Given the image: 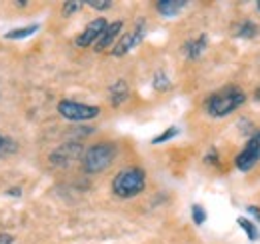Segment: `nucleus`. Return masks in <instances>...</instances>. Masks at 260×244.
<instances>
[{"mask_svg": "<svg viewBox=\"0 0 260 244\" xmlns=\"http://www.w3.org/2000/svg\"><path fill=\"white\" fill-rule=\"evenodd\" d=\"M144 170L142 168H124L118 172L112 180V190L120 198H130L136 196L144 190Z\"/></svg>", "mask_w": 260, "mask_h": 244, "instance_id": "2", "label": "nucleus"}, {"mask_svg": "<svg viewBox=\"0 0 260 244\" xmlns=\"http://www.w3.org/2000/svg\"><path fill=\"white\" fill-rule=\"evenodd\" d=\"M248 212L252 214L256 220H260V208H258V206H248Z\"/></svg>", "mask_w": 260, "mask_h": 244, "instance_id": "22", "label": "nucleus"}, {"mask_svg": "<svg viewBox=\"0 0 260 244\" xmlns=\"http://www.w3.org/2000/svg\"><path fill=\"white\" fill-rule=\"evenodd\" d=\"M184 6H186L184 0H160V2L156 4L158 12H160L162 16H174V14H178Z\"/></svg>", "mask_w": 260, "mask_h": 244, "instance_id": "11", "label": "nucleus"}, {"mask_svg": "<svg viewBox=\"0 0 260 244\" xmlns=\"http://www.w3.org/2000/svg\"><path fill=\"white\" fill-rule=\"evenodd\" d=\"M142 36H144V28H142V24H138L136 30H132L130 34L122 36V38L116 42V46L112 48V54H114V56H124L126 52H130L134 46H138V44L142 42Z\"/></svg>", "mask_w": 260, "mask_h": 244, "instance_id": "8", "label": "nucleus"}, {"mask_svg": "<svg viewBox=\"0 0 260 244\" xmlns=\"http://www.w3.org/2000/svg\"><path fill=\"white\" fill-rule=\"evenodd\" d=\"M254 34H256V24L254 22H242L236 28V36H242V38H252Z\"/></svg>", "mask_w": 260, "mask_h": 244, "instance_id": "15", "label": "nucleus"}, {"mask_svg": "<svg viewBox=\"0 0 260 244\" xmlns=\"http://www.w3.org/2000/svg\"><path fill=\"white\" fill-rule=\"evenodd\" d=\"M82 6V2H66L64 4V16H68V14H74L78 8Z\"/></svg>", "mask_w": 260, "mask_h": 244, "instance_id": "20", "label": "nucleus"}, {"mask_svg": "<svg viewBox=\"0 0 260 244\" xmlns=\"http://www.w3.org/2000/svg\"><path fill=\"white\" fill-rule=\"evenodd\" d=\"M256 6H258V10H260V2H258V4H256Z\"/></svg>", "mask_w": 260, "mask_h": 244, "instance_id": "24", "label": "nucleus"}, {"mask_svg": "<svg viewBox=\"0 0 260 244\" xmlns=\"http://www.w3.org/2000/svg\"><path fill=\"white\" fill-rule=\"evenodd\" d=\"M178 134V128L176 126H170V128H166L162 134H158L156 138H152V144H160V142H166V140H170V138H174Z\"/></svg>", "mask_w": 260, "mask_h": 244, "instance_id": "16", "label": "nucleus"}, {"mask_svg": "<svg viewBox=\"0 0 260 244\" xmlns=\"http://www.w3.org/2000/svg\"><path fill=\"white\" fill-rule=\"evenodd\" d=\"M36 30H38V24H30V26H24V28H16V30L6 32L4 36H6L8 40H20V38H26V36L34 34Z\"/></svg>", "mask_w": 260, "mask_h": 244, "instance_id": "13", "label": "nucleus"}, {"mask_svg": "<svg viewBox=\"0 0 260 244\" xmlns=\"http://www.w3.org/2000/svg\"><path fill=\"white\" fill-rule=\"evenodd\" d=\"M206 48V36L202 34L200 38H196V40H188L186 42V46H184V52H186V56L190 58V60H196V58H200V54H202V50Z\"/></svg>", "mask_w": 260, "mask_h": 244, "instance_id": "12", "label": "nucleus"}, {"mask_svg": "<svg viewBox=\"0 0 260 244\" xmlns=\"http://www.w3.org/2000/svg\"><path fill=\"white\" fill-rule=\"evenodd\" d=\"M128 98V84L124 80H118L110 86V102L112 106H120Z\"/></svg>", "mask_w": 260, "mask_h": 244, "instance_id": "10", "label": "nucleus"}, {"mask_svg": "<svg viewBox=\"0 0 260 244\" xmlns=\"http://www.w3.org/2000/svg\"><path fill=\"white\" fill-rule=\"evenodd\" d=\"M106 26H108V22H106L104 18L92 20V22L82 30V34L76 38V44H78L80 48H86V46H90L92 42H98V38L102 36V32L106 30Z\"/></svg>", "mask_w": 260, "mask_h": 244, "instance_id": "6", "label": "nucleus"}, {"mask_svg": "<svg viewBox=\"0 0 260 244\" xmlns=\"http://www.w3.org/2000/svg\"><path fill=\"white\" fill-rule=\"evenodd\" d=\"M2 144H4V138H2V136H0V148H2Z\"/></svg>", "mask_w": 260, "mask_h": 244, "instance_id": "23", "label": "nucleus"}, {"mask_svg": "<svg viewBox=\"0 0 260 244\" xmlns=\"http://www.w3.org/2000/svg\"><path fill=\"white\" fill-rule=\"evenodd\" d=\"M154 88L160 92H166L170 88V82H168V78H166V74H164L162 70L156 72V76H154Z\"/></svg>", "mask_w": 260, "mask_h": 244, "instance_id": "17", "label": "nucleus"}, {"mask_svg": "<svg viewBox=\"0 0 260 244\" xmlns=\"http://www.w3.org/2000/svg\"><path fill=\"white\" fill-rule=\"evenodd\" d=\"M260 160V138L258 134L256 136H252L248 142H246V146L242 148V152L236 156V168L238 170H242V172H248V170H252V166L256 164Z\"/></svg>", "mask_w": 260, "mask_h": 244, "instance_id": "5", "label": "nucleus"}, {"mask_svg": "<svg viewBox=\"0 0 260 244\" xmlns=\"http://www.w3.org/2000/svg\"><path fill=\"white\" fill-rule=\"evenodd\" d=\"M238 224H240V228L246 232V236L250 238V240H258L260 238V232H258V228L248 220V218H244V216H240L238 218Z\"/></svg>", "mask_w": 260, "mask_h": 244, "instance_id": "14", "label": "nucleus"}, {"mask_svg": "<svg viewBox=\"0 0 260 244\" xmlns=\"http://www.w3.org/2000/svg\"><path fill=\"white\" fill-rule=\"evenodd\" d=\"M192 218H194L196 224H202V222L206 220V210H204L200 204H194V206H192Z\"/></svg>", "mask_w": 260, "mask_h": 244, "instance_id": "18", "label": "nucleus"}, {"mask_svg": "<svg viewBox=\"0 0 260 244\" xmlns=\"http://www.w3.org/2000/svg\"><path fill=\"white\" fill-rule=\"evenodd\" d=\"M246 100V94L236 88V86H228V88H222V90L214 92L208 102H206V110L210 116L214 118H220V116H226L230 112H234L238 106H242Z\"/></svg>", "mask_w": 260, "mask_h": 244, "instance_id": "1", "label": "nucleus"}, {"mask_svg": "<svg viewBox=\"0 0 260 244\" xmlns=\"http://www.w3.org/2000/svg\"><path fill=\"white\" fill-rule=\"evenodd\" d=\"M0 244H14V238L6 232H0Z\"/></svg>", "mask_w": 260, "mask_h": 244, "instance_id": "21", "label": "nucleus"}, {"mask_svg": "<svg viewBox=\"0 0 260 244\" xmlns=\"http://www.w3.org/2000/svg\"><path fill=\"white\" fill-rule=\"evenodd\" d=\"M114 154H116V148L112 144H94L90 146L86 152L82 154V162H84V170L90 172V174H96V172H102L104 168L110 166V162L114 160Z\"/></svg>", "mask_w": 260, "mask_h": 244, "instance_id": "3", "label": "nucleus"}, {"mask_svg": "<svg viewBox=\"0 0 260 244\" xmlns=\"http://www.w3.org/2000/svg\"><path fill=\"white\" fill-rule=\"evenodd\" d=\"M80 154H82V146L70 142V144H64V146L56 148L54 152L50 154V162H52V164H58V166H68L70 162L78 160Z\"/></svg>", "mask_w": 260, "mask_h": 244, "instance_id": "7", "label": "nucleus"}, {"mask_svg": "<svg viewBox=\"0 0 260 244\" xmlns=\"http://www.w3.org/2000/svg\"><path fill=\"white\" fill-rule=\"evenodd\" d=\"M86 4H88V6H92V8H96V10H108V8L112 6V2H110V0H88Z\"/></svg>", "mask_w": 260, "mask_h": 244, "instance_id": "19", "label": "nucleus"}, {"mask_svg": "<svg viewBox=\"0 0 260 244\" xmlns=\"http://www.w3.org/2000/svg\"><path fill=\"white\" fill-rule=\"evenodd\" d=\"M120 30H122V22H120V20H116V22L108 24V26H106V30L102 32V36L98 38V42L94 44V50H96V52H102V50H106L108 46H112Z\"/></svg>", "mask_w": 260, "mask_h": 244, "instance_id": "9", "label": "nucleus"}, {"mask_svg": "<svg viewBox=\"0 0 260 244\" xmlns=\"http://www.w3.org/2000/svg\"><path fill=\"white\" fill-rule=\"evenodd\" d=\"M58 112L64 116L66 120H92L98 116V106L92 104H84V102H76V100H60L58 102Z\"/></svg>", "mask_w": 260, "mask_h": 244, "instance_id": "4", "label": "nucleus"}]
</instances>
